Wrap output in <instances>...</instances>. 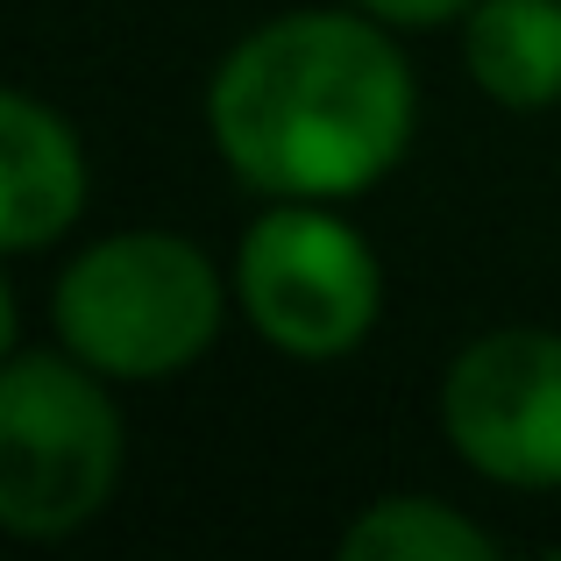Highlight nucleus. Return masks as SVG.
<instances>
[{"mask_svg": "<svg viewBox=\"0 0 561 561\" xmlns=\"http://www.w3.org/2000/svg\"><path fill=\"white\" fill-rule=\"evenodd\" d=\"M220 313H228V285L214 256L164 228H128L93 242L85 256H71V271L50 291L57 342L122 383L192 370L214 348Z\"/></svg>", "mask_w": 561, "mask_h": 561, "instance_id": "obj_2", "label": "nucleus"}, {"mask_svg": "<svg viewBox=\"0 0 561 561\" xmlns=\"http://www.w3.org/2000/svg\"><path fill=\"white\" fill-rule=\"evenodd\" d=\"M234 299L249 328L299 363H334L370 342L383 313L377 249L328 214V199H277L234 256Z\"/></svg>", "mask_w": 561, "mask_h": 561, "instance_id": "obj_4", "label": "nucleus"}, {"mask_svg": "<svg viewBox=\"0 0 561 561\" xmlns=\"http://www.w3.org/2000/svg\"><path fill=\"white\" fill-rule=\"evenodd\" d=\"M122 483V412L93 363L8 356L0 370V526L14 540H71Z\"/></svg>", "mask_w": 561, "mask_h": 561, "instance_id": "obj_3", "label": "nucleus"}, {"mask_svg": "<svg viewBox=\"0 0 561 561\" xmlns=\"http://www.w3.org/2000/svg\"><path fill=\"white\" fill-rule=\"evenodd\" d=\"M85 214V150L36 93L0 100V249H50Z\"/></svg>", "mask_w": 561, "mask_h": 561, "instance_id": "obj_6", "label": "nucleus"}, {"mask_svg": "<svg viewBox=\"0 0 561 561\" xmlns=\"http://www.w3.org/2000/svg\"><path fill=\"white\" fill-rule=\"evenodd\" d=\"M348 8L377 14V22H391V28H440V22H455V14H469L477 0H348Z\"/></svg>", "mask_w": 561, "mask_h": 561, "instance_id": "obj_9", "label": "nucleus"}, {"mask_svg": "<svg viewBox=\"0 0 561 561\" xmlns=\"http://www.w3.org/2000/svg\"><path fill=\"white\" fill-rule=\"evenodd\" d=\"M469 79L512 114L561 100V0H477L462 14Z\"/></svg>", "mask_w": 561, "mask_h": 561, "instance_id": "obj_7", "label": "nucleus"}, {"mask_svg": "<svg viewBox=\"0 0 561 561\" xmlns=\"http://www.w3.org/2000/svg\"><path fill=\"white\" fill-rule=\"evenodd\" d=\"M348 561H491L497 540L440 497H377L342 534Z\"/></svg>", "mask_w": 561, "mask_h": 561, "instance_id": "obj_8", "label": "nucleus"}, {"mask_svg": "<svg viewBox=\"0 0 561 561\" xmlns=\"http://www.w3.org/2000/svg\"><path fill=\"white\" fill-rule=\"evenodd\" d=\"M391 22L299 8L249 28L206 85L220 164L271 199H363L405 164L412 65L383 36Z\"/></svg>", "mask_w": 561, "mask_h": 561, "instance_id": "obj_1", "label": "nucleus"}, {"mask_svg": "<svg viewBox=\"0 0 561 561\" xmlns=\"http://www.w3.org/2000/svg\"><path fill=\"white\" fill-rule=\"evenodd\" d=\"M440 434L505 491H561V334H477L440 377Z\"/></svg>", "mask_w": 561, "mask_h": 561, "instance_id": "obj_5", "label": "nucleus"}]
</instances>
